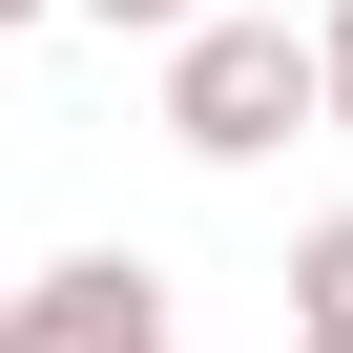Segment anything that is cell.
<instances>
[{
    "label": "cell",
    "mask_w": 353,
    "mask_h": 353,
    "mask_svg": "<svg viewBox=\"0 0 353 353\" xmlns=\"http://www.w3.org/2000/svg\"><path fill=\"white\" fill-rule=\"evenodd\" d=\"M291 125H332V42H291V21H188L166 42V145L188 166H270Z\"/></svg>",
    "instance_id": "1"
},
{
    "label": "cell",
    "mask_w": 353,
    "mask_h": 353,
    "mask_svg": "<svg viewBox=\"0 0 353 353\" xmlns=\"http://www.w3.org/2000/svg\"><path fill=\"white\" fill-rule=\"evenodd\" d=\"M0 353H166V270L145 250H63L0 291Z\"/></svg>",
    "instance_id": "2"
},
{
    "label": "cell",
    "mask_w": 353,
    "mask_h": 353,
    "mask_svg": "<svg viewBox=\"0 0 353 353\" xmlns=\"http://www.w3.org/2000/svg\"><path fill=\"white\" fill-rule=\"evenodd\" d=\"M291 332H353V208H332V229L291 250Z\"/></svg>",
    "instance_id": "3"
},
{
    "label": "cell",
    "mask_w": 353,
    "mask_h": 353,
    "mask_svg": "<svg viewBox=\"0 0 353 353\" xmlns=\"http://www.w3.org/2000/svg\"><path fill=\"white\" fill-rule=\"evenodd\" d=\"M83 21H125V42H188V21H208V0H83Z\"/></svg>",
    "instance_id": "4"
},
{
    "label": "cell",
    "mask_w": 353,
    "mask_h": 353,
    "mask_svg": "<svg viewBox=\"0 0 353 353\" xmlns=\"http://www.w3.org/2000/svg\"><path fill=\"white\" fill-rule=\"evenodd\" d=\"M312 42H332V145H353V0H332V21H312Z\"/></svg>",
    "instance_id": "5"
},
{
    "label": "cell",
    "mask_w": 353,
    "mask_h": 353,
    "mask_svg": "<svg viewBox=\"0 0 353 353\" xmlns=\"http://www.w3.org/2000/svg\"><path fill=\"white\" fill-rule=\"evenodd\" d=\"M291 353H353V332H291Z\"/></svg>",
    "instance_id": "6"
},
{
    "label": "cell",
    "mask_w": 353,
    "mask_h": 353,
    "mask_svg": "<svg viewBox=\"0 0 353 353\" xmlns=\"http://www.w3.org/2000/svg\"><path fill=\"white\" fill-rule=\"evenodd\" d=\"M0 21H42V0H0Z\"/></svg>",
    "instance_id": "7"
},
{
    "label": "cell",
    "mask_w": 353,
    "mask_h": 353,
    "mask_svg": "<svg viewBox=\"0 0 353 353\" xmlns=\"http://www.w3.org/2000/svg\"><path fill=\"white\" fill-rule=\"evenodd\" d=\"M0 291H21V270H0Z\"/></svg>",
    "instance_id": "8"
}]
</instances>
